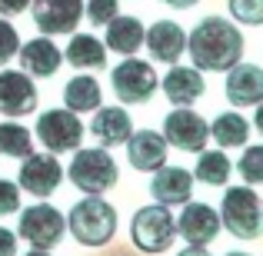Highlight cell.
Wrapping results in <instances>:
<instances>
[{
    "instance_id": "6da1fadb",
    "label": "cell",
    "mask_w": 263,
    "mask_h": 256,
    "mask_svg": "<svg viewBox=\"0 0 263 256\" xmlns=\"http://www.w3.org/2000/svg\"><path fill=\"white\" fill-rule=\"evenodd\" d=\"M186 53L197 70H230L243 60V33L223 17H206L190 30Z\"/></svg>"
},
{
    "instance_id": "7a4b0ae2",
    "label": "cell",
    "mask_w": 263,
    "mask_h": 256,
    "mask_svg": "<svg viewBox=\"0 0 263 256\" xmlns=\"http://www.w3.org/2000/svg\"><path fill=\"white\" fill-rule=\"evenodd\" d=\"M67 226H70V233H73L77 243L103 246V243H110L114 233H117V210L103 196H87L70 210Z\"/></svg>"
},
{
    "instance_id": "3957f363",
    "label": "cell",
    "mask_w": 263,
    "mask_h": 256,
    "mask_svg": "<svg viewBox=\"0 0 263 256\" xmlns=\"http://www.w3.org/2000/svg\"><path fill=\"white\" fill-rule=\"evenodd\" d=\"M73 153L77 156L70 160L67 176H70V183L77 186V190H84L87 196H100L110 186H117V163L103 147H90V150L77 147Z\"/></svg>"
},
{
    "instance_id": "277c9868",
    "label": "cell",
    "mask_w": 263,
    "mask_h": 256,
    "mask_svg": "<svg viewBox=\"0 0 263 256\" xmlns=\"http://www.w3.org/2000/svg\"><path fill=\"white\" fill-rule=\"evenodd\" d=\"M220 226L243 240L260 237V196L253 186H230L220 203Z\"/></svg>"
},
{
    "instance_id": "5b68a950",
    "label": "cell",
    "mask_w": 263,
    "mask_h": 256,
    "mask_svg": "<svg viewBox=\"0 0 263 256\" xmlns=\"http://www.w3.org/2000/svg\"><path fill=\"white\" fill-rule=\"evenodd\" d=\"M130 233H134V246L143 253H163L174 246L177 240V226L174 216H170L167 206H143V210L134 213V223H130Z\"/></svg>"
},
{
    "instance_id": "8992f818",
    "label": "cell",
    "mask_w": 263,
    "mask_h": 256,
    "mask_svg": "<svg viewBox=\"0 0 263 256\" xmlns=\"http://www.w3.org/2000/svg\"><path fill=\"white\" fill-rule=\"evenodd\" d=\"M110 84H114V93L120 103H147L157 93V70H154V64L137 60L130 53L127 60H120L114 67Z\"/></svg>"
},
{
    "instance_id": "52a82bcc",
    "label": "cell",
    "mask_w": 263,
    "mask_h": 256,
    "mask_svg": "<svg viewBox=\"0 0 263 256\" xmlns=\"http://www.w3.org/2000/svg\"><path fill=\"white\" fill-rule=\"evenodd\" d=\"M84 123L73 110H47L37 120V140L47 147V153H73L84 140Z\"/></svg>"
},
{
    "instance_id": "ba28073f",
    "label": "cell",
    "mask_w": 263,
    "mask_h": 256,
    "mask_svg": "<svg viewBox=\"0 0 263 256\" xmlns=\"http://www.w3.org/2000/svg\"><path fill=\"white\" fill-rule=\"evenodd\" d=\"M64 230H67V220L60 216V210L47 203H37V206H27L20 213V223H17V233L33 246V250H53V246L64 240Z\"/></svg>"
},
{
    "instance_id": "9c48e42d",
    "label": "cell",
    "mask_w": 263,
    "mask_h": 256,
    "mask_svg": "<svg viewBox=\"0 0 263 256\" xmlns=\"http://www.w3.org/2000/svg\"><path fill=\"white\" fill-rule=\"evenodd\" d=\"M163 140L167 147H177V150H186V153H200L210 140V123L190 107H177L167 113L163 120Z\"/></svg>"
},
{
    "instance_id": "30bf717a",
    "label": "cell",
    "mask_w": 263,
    "mask_h": 256,
    "mask_svg": "<svg viewBox=\"0 0 263 256\" xmlns=\"http://www.w3.org/2000/svg\"><path fill=\"white\" fill-rule=\"evenodd\" d=\"M33 24L44 37L73 33V27L84 17V0H30Z\"/></svg>"
},
{
    "instance_id": "8fae6325",
    "label": "cell",
    "mask_w": 263,
    "mask_h": 256,
    "mask_svg": "<svg viewBox=\"0 0 263 256\" xmlns=\"http://www.w3.org/2000/svg\"><path fill=\"white\" fill-rule=\"evenodd\" d=\"M64 180V167L50 153H27L17 173V186H24L33 196H50Z\"/></svg>"
},
{
    "instance_id": "7c38bea8",
    "label": "cell",
    "mask_w": 263,
    "mask_h": 256,
    "mask_svg": "<svg viewBox=\"0 0 263 256\" xmlns=\"http://www.w3.org/2000/svg\"><path fill=\"white\" fill-rule=\"evenodd\" d=\"M174 226H177L180 237H183V243L206 246V243H213L217 233H220V213L206 203H190V200H186L183 213H180V220H174Z\"/></svg>"
},
{
    "instance_id": "4fadbf2b",
    "label": "cell",
    "mask_w": 263,
    "mask_h": 256,
    "mask_svg": "<svg viewBox=\"0 0 263 256\" xmlns=\"http://www.w3.org/2000/svg\"><path fill=\"white\" fill-rule=\"evenodd\" d=\"M37 110V87L24 70H0V113L27 116Z\"/></svg>"
},
{
    "instance_id": "5bb4252c",
    "label": "cell",
    "mask_w": 263,
    "mask_h": 256,
    "mask_svg": "<svg viewBox=\"0 0 263 256\" xmlns=\"http://www.w3.org/2000/svg\"><path fill=\"white\" fill-rule=\"evenodd\" d=\"M143 44L150 47V57L157 64H177L186 50V33L174 20H157L150 30H143Z\"/></svg>"
},
{
    "instance_id": "9a60e30c",
    "label": "cell",
    "mask_w": 263,
    "mask_h": 256,
    "mask_svg": "<svg viewBox=\"0 0 263 256\" xmlns=\"http://www.w3.org/2000/svg\"><path fill=\"white\" fill-rule=\"evenodd\" d=\"M127 160L134 170L154 173L167 163V140L157 130H137L127 136Z\"/></svg>"
},
{
    "instance_id": "2e32d148",
    "label": "cell",
    "mask_w": 263,
    "mask_h": 256,
    "mask_svg": "<svg viewBox=\"0 0 263 256\" xmlns=\"http://www.w3.org/2000/svg\"><path fill=\"white\" fill-rule=\"evenodd\" d=\"M227 77V100L237 107H257L263 100V70L257 64H233Z\"/></svg>"
},
{
    "instance_id": "e0dca14e",
    "label": "cell",
    "mask_w": 263,
    "mask_h": 256,
    "mask_svg": "<svg viewBox=\"0 0 263 256\" xmlns=\"http://www.w3.org/2000/svg\"><path fill=\"white\" fill-rule=\"evenodd\" d=\"M154 173H157V176H154V183H150V193H154L157 203L180 206V203H186V200H190V193H193V173L190 170L167 167V163H163V167L154 170Z\"/></svg>"
},
{
    "instance_id": "ac0fdd59",
    "label": "cell",
    "mask_w": 263,
    "mask_h": 256,
    "mask_svg": "<svg viewBox=\"0 0 263 256\" xmlns=\"http://www.w3.org/2000/svg\"><path fill=\"white\" fill-rule=\"evenodd\" d=\"M17 53H20V64H24L27 77H50V73H57L60 64H64V53H60V47L53 44L50 37L27 40Z\"/></svg>"
},
{
    "instance_id": "d6986e66",
    "label": "cell",
    "mask_w": 263,
    "mask_h": 256,
    "mask_svg": "<svg viewBox=\"0 0 263 256\" xmlns=\"http://www.w3.org/2000/svg\"><path fill=\"white\" fill-rule=\"evenodd\" d=\"M160 87H163V93H167V100L177 103V107L197 103L206 90L197 67H177V64H170V70H167V77L160 80Z\"/></svg>"
},
{
    "instance_id": "ffe728a7",
    "label": "cell",
    "mask_w": 263,
    "mask_h": 256,
    "mask_svg": "<svg viewBox=\"0 0 263 256\" xmlns=\"http://www.w3.org/2000/svg\"><path fill=\"white\" fill-rule=\"evenodd\" d=\"M90 133H93L103 147H120V143H127V136L134 133V123H130V113L123 107H103V110L97 107Z\"/></svg>"
},
{
    "instance_id": "44dd1931",
    "label": "cell",
    "mask_w": 263,
    "mask_h": 256,
    "mask_svg": "<svg viewBox=\"0 0 263 256\" xmlns=\"http://www.w3.org/2000/svg\"><path fill=\"white\" fill-rule=\"evenodd\" d=\"M143 44V24L137 17H120L117 13L114 20H107V50H117L123 57L137 53Z\"/></svg>"
},
{
    "instance_id": "7402d4cb",
    "label": "cell",
    "mask_w": 263,
    "mask_h": 256,
    "mask_svg": "<svg viewBox=\"0 0 263 256\" xmlns=\"http://www.w3.org/2000/svg\"><path fill=\"white\" fill-rule=\"evenodd\" d=\"M64 60L70 67H77V70H97V67L107 64V50H103V44L97 37H90V33H73L67 50H64Z\"/></svg>"
},
{
    "instance_id": "603a6c76",
    "label": "cell",
    "mask_w": 263,
    "mask_h": 256,
    "mask_svg": "<svg viewBox=\"0 0 263 256\" xmlns=\"http://www.w3.org/2000/svg\"><path fill=\"white\" fill-rule=\"evenodd\" d=\"M64 103L73 113H93L100 107V84L93 77H73L64 87Z\"/></svg>"
},
{
    "instance_id": "cb8c5ba5",
    "label": "cell",
    "mask_w": 263,
    "mask_h": 256,
    "mask_svg": "<svg viewBox=\"0 0 263 256\" xmlns=\"http://www.w3.org/2000/svg\"><path fill=\"white\" fill-rule=\"evenodd\" d=\"M210 136L220 147H243V143L250 140V123H247L237 110H230V113H220L217 120H213Z\"/></svg>"
},
{
    "instance_id": "d4e9b609",
    "label": "cell",
    "mask_w": 263,
    "mask_h": 256,
    "mask_svg": "<svg viewBox=\"0 0 263 256\" xmlns=\"http://www.w3.org/2000/svg\"><path fill=\"white\" fill-rule=\"evenodd\" d=\"M230 156L220 153V150H200V160H197V170L193 176L200 180L203 186H223L230 180Z\"/></svg>"
},
{
    "instance_id": "484cf974",
    "label": "cell",
    "mask_w": 263,
    "mask_h": 256,
    "mask_svg": "<svg viewBox=\"0 0 263 256\" xmlns=\"http://www.w3.org/2000/svg\"><path fill=\"white\" fill-rule=\"evenodd\" d=\"M27 153H33V136L27 127L7 120L0 123V156H13V160H24Z\"/></svg>"
},
{
    "instance_id": "4316f807",
    "label": "cell",
    "mask_w": 263,
    "mask_h": 256,
    "mask_svg": "<svg viewBox=\"0 0 263 256\" xmlns=\"http://www.w3.org/2000/svg\"><path fill=\"white\" fill-rule=\"evenodd\" d=\"M230 13L237 24L260 27L263 24V0H230Z\"/></svg>"
},
{
    "instance_id": "83f0119b",
    "label": "cell",
    "mask_w": 263,
    "mask_h": 256,
    "mask_svg": "<svg viewBox=\"0 0 263 256\" xmlns=\"http://www.w3.org/2000/svg\"><path fill=\"white\" fill-rule=\"evenodd\" d=\"M240 176L247 183H263V147H247L243 160H240Z\"/></svg>"
},
{
    "instance_id": "f1b7e54d",
    "label": "cell",
    "mask_w": 263,
    "mask_h": 256,
    "mask_svg": "<svg viewBox=\"0 0 263 256\" xmlns=\"http://www.w3.org/2000/svg\"><path fill=\"white\" fill-rule=\"evenodd\" d=\"M117 10H120V0H87V7H84L90 24H97V27H103L107 20H114Z\"/></svg>"
},
{
    "instance_id": "f546056e",
    "label": "cell",
    "mask_w": 263,
    "mask_h": 256,
    "mask_svg": "<svg viewBox=\"0 0 263 256\" xmlns=\"http://www.w3.org/2000/svg\"><path fill=\"white\" fill-rule=\"evenodd\" d=\"M20 50V37L17 30H13L7 20H0V64H7V60H13Z\"/></svg>"
},
{
    "instance_id": "4dcf8cb0",
    "label": "cell",
    "mask_w": 263,
    "mask_h": 256,
    "mask_svg": "<svg viewBox=\"0 0 263 256\" xmlns=\"http://www.w3.org/2000/svg\"><path fill=\"white\" fill-rule=\"evenodd\" d=\"M20 210V186L10 180H0V216Z\"/></svg>"
},
{
    "instance_id": "1f68e13d",
    "label": "cell",
    "mask_w": 263,
    "mask_h": 256,
    "mask_svg": "<svg viewBox=\"0 0 263 256\" xmlns=\"http://www.w3.org/2000/svg\"><path fill=\"white\" fill-rule=\"evenodd\" d=\"M13 253H17V237H13V230L0 226V256H13Z\"/></svg>"
},
{
    "instance_id": "d6a6232c",
    "label": "cell",
    "mask_w": 263,
    "mask_h": 256,
    "mask_svg": "<svg viewBox=\"0 0 263 256\" xmlns=\"http://www.w3.org/2000/svg\"><path fill=\"white\" fill-rule=\"evenodd\" d=\"M30 7V0H0V13L4 17H13V13H24Z\"/></svg>"
},
{
    "instance_id": "836d02e7",
    "label": "cell",
    "mask_w": 263,
    "mask_h": 256,
    "mask_svg": "<svg viewBox=\"0 0 263 256\" xmlns=\"http://www.w3.org/2000/svg\"><path fill=\"white\" fill-rule=\"evenodd\" d=\"M167 7H177V10H190V7H197L200 0H163Z\"/></svg>"
},
{
    "instance_id": "e575fe53",
    "label": "cell",
    "mask_w": 263,
    "mask_h": 256,
    "mask_svg": "<svg viewBox=\"0 0 263 256\" xmlns=\"http://www.w3.org/2000/svg\"><path fill=\"white\" fill-rule=\"evenodd\" d=\"M180 256H210V253H206V246H186Z\"/></svg>"
},
{
    "instance_id": "d590c367",
    "label": "cell",
    "mask_w": 263,
    "mask_h": 256,
    "mask_svg": "<svg viewBox=\"0 0 263 256\" xmlns=\"http://www.w3.org/2000/svg\"><path fill=\"white\" fill-rule=\"evenodd\" d=\"M27 256H50V250H33V253H27Z\"/></svg>"
},
{
    "instance_id": "8d00e7d4",
    "label": "cell",
    "mask_w": 263,
    "mask_h": 256,
    "mask_svg": "<svg viewBox=\"0 0 263 256\" xmlns=\"http://www.w3.org/2000/svg\"><path fill=\"white\" fill-rule=\"evenodd\" d=\"M227 256H250V253H237V250H233V253H227Z\"/></svg>"
}]
</instances>
